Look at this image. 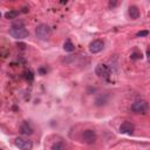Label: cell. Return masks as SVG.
<instances>
[{
	"label": "cell",
	"instance_id": "1",
	"mask_svg": "<svg viewBox=\"0 0 150 150\" xmlns=\"http://www.w3.org/2000/svg\"><path fill=\"white\" fill-rule=\"evenodd\" d=\"M35 34H36V38L40 39V40H48L50 34H52V29L48 25L40 23L35 28Z\"/></svg>",
	"mask_w": 150,
	"mask_h": 150
},
{
	"label": "cell",
	"instance_id": "2",
	"mask_svg": "<svg viewBox=\"0 0 150 150\" xmlns=\"http://www.w3.org/2000/svg\"><path fill=\"white\" fill-rule=\"evenodd\" d=\"M9 35L14 39H25L29 35V32L23 27V26H12V28L9 29Z\"/></svg>",
	"mask_w": 150,
	"mask_h": 150
},
{
	"label": "cell",
	"instance_id": "3",
	"mask_svg": "<svg viewBox=\"0 0 150 150\" xmlns=\"http://www.w3.org/2000/svg\"><path fill=\"white\" fill-rule=\"evenodd\" d=\"M149 109V104L144 100H137L131 104V111L135 114H144Z\"/></svg>",
	"mask_w": 150,
	"mask_h": 150
},
{
	"label": "cell",
	"instance_id": "4",
	"mask_svg": "<svg viewBox=\"0 0 150 150\" xmlns=\"http://www.w3.org/2000/svg\"><path fill=\"white\" fill-rule=\"evenodd\" d=\"M14 144L16 148L21 149V150H30L33 148V143L32 141H29L28 138H23V137H18L14 141Z\"/></svg>",
	"mask_w": 150,
	"mask_h": 150
},
{
	"label": "cell",
	"instance_id": "5",
	"mask_svg": "<svg viewBox=\"0 0 150 150\" xmlns=\"http://www.w3.org/2000/svg\"><path fill=\"white\" fill-rule=\"evenodd\" d=\"M96 138H97L96 137V132L94 130L88 129V130H84L82 132V139H83V142L86 144H94L96 142Z\"/></svg>",
	"mask_w": 150,
	"mask_h": 150
},
{
	"label": "cell",
	"instance_id": "6",
	"mask_svg": "<svg viewBox=\"0 0 150 150\" xmlns=\"http://www.w3.org/2000/svg\"><path fill=\"white\" fill-rule=\"evenodd\" d=\"M95 74L98 77H107L110 74V68L104 63H98L95 68Z\"/></svg>",
	"mask_w": 150,
	"mask_h": 150
},
{
	"label": "cell",
	"instance_id": "7",
	"mask_svg": "<svg viewBox=\"0 0 150 150\" xmlns=\"http://www.w3.org/2000/svg\"><path fill=\"white\" fill-rule=\"evenodd\" d=\"M103 48H104V42L102 40H94L89 43V50L93 54L100 53L101 50H103Z\"/></svg>",
	"mask_w": 150,
	"mask_h": 150
},
{
	"label": "cell",
	"instance_id": "8",
	"mask_svg": "<svg viewBox=\"0 0 150 150\" xmlns=\"http://www.w3.org/2000/svg\"><path fill=\"white\" fill-rule=\"evenodd\" d=\"M134 130H135V125L131 123V122H123L120 127V132L121 134H125V135H132L134 134Z\"/></svg>",
	"mask_w": 150,
	"mask_h": 150
},
{
	"label": "cell",
	"instance_id": "9",
	"mask_svg": "<svg viewBox=\"0 0 150 150\" xmlns=\"http://www.w3.org/2000/svg\"><path fill=\"white\" fill-rule=\"evenodd\" d=\"M109 100V96L107 94H100L96 98H95V105L96 107H102Z\"/></svg>",
	"mask_w": 150,
	"mask_h": 150
},
{
	"label": "cell",
	"instance_id": "10",
	"mask_svg": "<svg viewBox=\"0 0 150 150\" xmlns=\"http://www.w3.org/2000/svg\"><path fill=\"white\" fill-rule=\"evenodd\" d=\"M20 134H21V135H25V136H29V135L33 134V129L30 128V125H29L27 122H25V123H22L21 127H20Z\"/></svg>",
	"mask_w": 150,
	"mask_h": 150
},
{
	"label": "cell",
	"instance_id": "11",
	"mask_svg": "<svg viewBox=\"0 0 150 150\" xmlns=\"http://www.w3.org/2000/svg\"><path fill=\"white\" fill-rule=\"evenodd\" d=\"M128 13H129V16L131 18V19H138L139 18V9L136 7V6H130L129 7V11H128Z\"/></svg>",
	"mask_w": 150,
	"mask_h": 150
},
{
	"label": "cell",
	"instance_id": "12",
	"mask_svg": "<svg viewBox=\"0 0 150 150\" xmlns=\"http://www.w3.org/2000/svg\"><path fill=\"white\" fill-rule=\"evenodd\" d=\"M63 49L66 50V52H74L75 50V46L73 45V42L70 41V39H67L66 41H64V43H63Z\"/></svg>",
	"mask_w": 150,
	"mask_h": 150
},
{
	"label": "cell",
	"instance_id": "13",
	"mask_svg": "<svg viewBox=\"0 0 150 150\" xmlns=\"http://www.w3.org/2000/svg\"><path fill=\"white\" fill-rule=\"evenodd\" d=\"M19 14H20L19 11H9V12H6L4 14V16L9 20V19H15L16 16H19Z\"/></svg>",
	"mask_w": 150,
	"mask_h": 150
},
{
	"label": "cell",
	"instance_id": "14",
	"mask_svg": "<svg viewBox=\"0 0 150 150\" xmlns=\"http://www.w3.org/2000/svg\"><path fill=\"white\" fill-rule=\"evenodd\" d=\"M50 148H52L53 150H62V149L66 148V145H64L62 142H55Z\"/></svg>",
	"mask_w": 150,
	"mask_h": 150
},
{
	"label": "cell",
	"instance_id": "15",
	"mask_svg": "<svg viewBox=\"0 0 150 150\" xmlns=\"http://www.w3.org/2000/svg\"><path fill=\"white\" fill-rule=\"evenodd\" d=\"M130 59H131L132 61H135V60H139V59H142V53H139V52H134V53H131Z\"/></svg>",
	"mask_w": 150,
	"mask_h": 150
},
{
	"label": "cell",
	"instance_id": "16",
	"mask_svg": "<svg viewBox=\"0 0 150 150\" xmlns=\"http://www.w3.org/2000/svg\"><path fill=\"white\" fill-rule=\"evenodd\" d=\"M136 35L137 36H146V35H149V30H139V32H137Z\"/></svg>",
	"mask_w": 150,
	"mask_h": 150
},
{
	"label": "cell",
	"instance_id": "17",
	"mask_svg": "<svg viewBox=\"0 0 150 150\" xmlns=\"http://www.w3.org/2000/svg\"><path fill=\"white\" fill-rule=\"evenodd\" d=\"M25 74H26V79H27V80H29V81L33 80V74H32V71H26Z\"/></svg>",
	"mask_w": 150,
	"mask_h": 150
},
{
	"label": "cell",
	"instance_id": "18",
	"mask_svg": "<svg viewBox=\"0 0 150 150\" xmlns=\"http://www.w3.org/2000/svg\"><path fill=\"white\" fill-rule=\"evenodd\" d=\"M116 4H117V1L116 0H110V2H109V7H114V6H116Z\"/></svg>",
	"mask_w": 150,
	"mask_h": 150
},
{
	"label": "cell",
	"instance_id": "19",
	"mask_svg": "<svg viewBox=\"0 0 150 150\" xmlns=\"http://www.w3.org/2000/svg\"><path fill=\"white\" fill-rule=\"evenodd\" d=\"M18 46H19V47H20V49H22V50L26 48V45H25V43H18Z\"/></svg>",
	"mask_w": 150,
	"mask_h": 150
},
{
	"label": "cell",
	"instance_id": "20",
	"mask_svg": "<svg viewBox=\"0 0 150 150\" xmlns=\"http://www.w3.org/2000/svg\"><path fill=\"white\" fill-rule=\"evenodd\" d=\"M146 59H148V61L150 62V49L146 50Z\"/></svg>",
	"mask_w": 150,
	"mask_h": 150
},
{
	"label": "cell",
	"instance_id": "21",
	"mask_svg": "<svg viewBox=\"0 0 150 150\" xmlns=\"http://www.w3.org/2000/svg\"><path fill=\"white\" fill-rule=\"evenodd\" d=\"M148 1H149V2H150V0H148Z\"/></svg>",
	"mask_w": 150,
	"mask_h": 150
}]
</instances>
